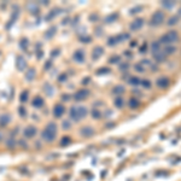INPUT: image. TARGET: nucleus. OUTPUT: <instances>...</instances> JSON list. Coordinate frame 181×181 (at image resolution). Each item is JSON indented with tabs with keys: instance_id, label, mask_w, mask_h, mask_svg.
Listing matches in <instances>:
<instances>
[{
	"instance_id": "obj_35",
	"label": "nucleus",
	"mask_w": 181,
	"mask_h": 181,
	"mask_svg": "<svg viewBox=\"0 0 181 181\" xmlns=\"http://www.w3.org/2000/svg\"><path fill=\"white\" fill-rule=\"evenodd\" d=\"M62 98H63V100H69V95H68V94H63L62 95Z\"/></svg>"
},
{
	"instance_id": "obj_24",
	"label": "nucleus",
	"mask_w": 181,
	"mask_h": 181,
	"mask_svg": "<svg viewBox=\"0 0 181 181\" xmlns=\"http://www.w3.org/2000/svg\"><path fill=\"white\" fill-rule=\"evenodd\" d=\"M56 30H57L56 27H51V28L48 29V31H47V33L45 34V38H52L53 34L56 33Z\"/></svg>"
},
{
	"instance_id": "obj_6",
	"label": "nucleus",
	"mask_w": 181,
	"mask_h": 181,
	"mask_svg": "<svg viewBox=\"0 0 181 181\" xmlns=\"http://www.w3.org/2000/svg\"><path fill=\"white\" fill-rule=\"evenodd\" d=\"M36 128H35L34 126H28L27 128L24 129V132H23V134H24V138H27V139H31V138H34L35 135H36Z\"/></svg>"
},
{
	"instance_id": "obj_20",
	"label": "nucleus",
	"mask_w": 181,
	"mask_h": 181,
	"mask_svg": "<svg viewBox=\"0 0 181 181\" xmlns=\"http://www.w3.org/2000/svg\"><path fill=\"white\" fill-rule=\"evenodd\" d=\"M114 104L116 105V108H120V109H121L122 106H123V104H124V101H123V98H121V97L115 98V100H114Z\"/></svg>"
},
{
	"instance_id": "obj_7",
	"label": "nucleus",
	"mask_w": 181,
	"mask_h": 181,
	"mask_svg": "<svg viewBox=\"0 0 181 181\" xmlns=\"http://www.w3.org/2000/svg\"><path fill=\"white\" fill-rule=\"evenodd\" d=\"M85 58H86V54H85V52L82 50H77V51H75L73 54V59L76 63H83Z\"/></svg>"
},
{
	"instance_id": "obj_23",
	"label": "nucleus",
	"mask_w": 181,
	"mask_h": 181,
	"mask_svg": "<svg viewBox=\"0 0 181 181\" xmlns=\"http://www.w3.org/2000/svg\"><path fill=\"white\" fill-rule=\"evenodd\" d=\"M28 90H23L21 93V95H19V100L22 101V103H24V101L28 100Z\"/></svg>"
},
{
	"instance_id": "obj_27",
	"label": "nucleus",
	"mask_w": 181,
	"mask_h": 181,
	"mask_svg": "<svg viewBox=\"0 0 181 181\" xmlns=\"http://www.w3.org/2000/svg\"><path fill=\"white\" fill-rule=\"evenodd\" d=\"M92 115H93V119H100V112L98 111L97 109L92 111Z\"/></svg>"
},
{
	"instance_id": "obj_11",
	"label": "nucleus",
	"mask_w": 181,
	"mask_h": 181,
	"mask_svg": "<svg viewBox=\"0 0 181 181\" xmlns=\"http://www.w3.org/2000/svg\"><path fill=\"white\" fill-rule=\"evenodd\" d=\"M144 25V19H141V18H138V19H135V21H133V23L130 24V30H139L141 27Z\"/></svg>"
},
{
	"instance_id": "obj_14",
	"label": "nucleus",
	"mask_w": 181,
	"mask_h": 181,
	"mask_svg": "<svg viewBox=\"0 0 181 181\" xmlns=\"http://www.w3.org/2000/svg\"><path fill=\"white\" fill-rule=\"evenodd\" d=\"M35 75H36V71H35L34 68H30V69L27 70L25 73V80L27 81H33L35 79Z\"/></svg>"
},
{
	"instance_id": "obj_16",
	"label": "nucleus",
	"mask_w": 181,
	"mask_h": 181,
	"mask_svg": "<svg viewBox=\"0 0 181 181\" xmlns=\"http://www.w3.org/2000/svg\"><path fill=\"white\" fill-rule=\"evenodd\" d=\"M31 104H33V106H34V108L40 109V108H42V105H44V99H42L41 97H35Z\"/></svg>"
},
{
	"instance_id": "obj_5",
	"label": "nucleus",
	"mask_w": 181,
	"mask_h": 181,
	"mask_svg": "<svg viewBox=\"0 0 181 181\" xmlns=\"http://www.w3.org/2000/svg\"><path fill=\"white\" fill-rule=\"evenodd\" d=\"M16 66H17L18 71H24L27 68V60L23 58V56H17L16 57Z\"/></svg>"
},
{
	"instance_id": "obj_36",
	"label": "nucleus",
	"mask_w": 181,
	"mask_h": 181,
	"mask_svg": "<svg viewBox=\"0 0 181 181\" xmlns=\"http://www.w3.org/2000/svg\"><path fill=\"white\" fill-rule=\"evenodd\" d=\"M64 80H66V76H65V75H60V76H59V81H60V82H63Z\"/></svg>"
},
{
	"instance_id": "obj_18",
	"label": "nucleus",
	"mask_w": 181,
	"mask_h": 181,
	"mask_svg": "<svg viewBox=\"0 0 181 181\" xmlns=\"http://www.w3.org/2000/svg\"><path fill=\"white\" fill-rule=\"evenodd\" d=\"M28 44H29V41H28V39H27V38H22L21 40H19V47H21L23 51H25V50H27V47H28Z\"/></svg>"
},
{
	"instance_id": "obj_32",
	"label": "nucleus",
	"mask_w": 181,
	"mask_h": 181,
	"mask_svg": "<svg viewBox=\"0 0 181 181\" xmlns=\"http://www.w3.org/2000/svg\"><path fill=\"white\" fill-rule=\"evenodd\" d=\"M140 81L138 80V77H133V80L130 81V83H134V85H136V83H139Z\"/></svg>"
},
{
	"instance_id": "obj_21",
	"label": "nucleus",
	"mask_w": 181,
	"mask_h": 181,
	"mask_svg": "<svg viewBox=\"0 0 181 181\" xmlns=\"http://www.w3.org/2000/svg\"><path fill=\"white\" fill-rule=\"evenodd\" d=\"M139 104H140L139 100L135 99V98H132V99L129 100V106H130L132 109H136L138 106H139Z\"/></svg>"
},
{
	"instance_id": "obj_1",
	"label": "nucleus",
	"mask_w": 181,
	"mask_h": 181,
	"mask_svg": "<svg viewBox=\"0 0 181 181\" xmlns=\"http://www.w3.org/2000/svg\"><path fill=\"white\" fill-rule=\"evenodd\" d=\"M57 136V124L53 122H50L46 126V128L42 130L41 138L42 140H45L46 143H52L54 141Z\"/></svg>"
},
{
	"instance_id": "obj_29",
	"label": "nucleus",
	"mask_w": 181,
	"mask_h": 181,
	"mask_svg": "<svg viewBox=\"0 0 181 181\" xmlns=\"http://www.w3.org/2000/svg\"><path fill=\"white\" fill-rule=\"evenodd\" d=\"M63 128H64V129H69L70 128L69 121H64V122H63Z\"/></svg>"
},
{
	"instance_id": "obj_9",
	"label": "nucleus",
	"mask_w": 181,
	"mask_h": 181,
	"mask_svg": "<svg viewBox=\"0 0 181 181\" xmlns=\"http://www.w3.org/2000/svg\"><path fill=\"white\" fill-rule=\"evenodd\" d=\"M88 95V90L87 89H80V90H77L76 93L74 94V99L76 101H81V100H83V99H86V97Z\"/></svg>"
},
{
	"instance_id": "obj_15",
	"label": "nucleus",
	"mask_w": 181,
	"mask_h": 181,
	"mask_svg": "<svg viewBox=\"0 0 181 181\" xmlns=\"http://www.w3.org/2000/svg\"><path fill=\"white\" fill-rule=\"evenodd\" d=\"M103 53H104V50L101 48L100 46H97V47L93 50V53H92V58H93V59H98V58H99V57H100Z\"/></svg>"
},
{
	"instance_id": "obj_30",
	"label": "nucleus",
	"mask_w": 181,
	"mask_h": 181,
	"mask_svg": "<svg viewBox=\"0 0 181 181\" xmlns=\"http://www.w3.org/2000/svg\"><path fill=\"white\" fill-rule=\"evenodd\" d=\"M114 92H115V93H121V92H124V88H122L121 86H117V87H116V89L114 90Z\"/></svg>"
},
{
	"instance_id": "obj_38",
	"label": "nucleus",
	"mask_w": 181,
	"mask_h": 181,
	"mask_svg": "<svg viewBox=\"0 0 181 181\" xmlns=\"http://www.w3.org/2000/svg\"><path fill=\"white\" fill-rule=\"evenodd\" d=\"M0 140H1V134H0Z\"/></svg>"
},
{
	"instance_id": "obj_8",
	"label": "nucleus",
	"mask_w": 181,
	"mask_h": 181,
	"mask_svg": "<svg viewBox=\"0 0 181 181\" xmlns=\"http://www.w3.org/2000/svg\"><path fill=\"white\" fill-rule=\"evenodd\" d=\"M64 112H65V108H64L62 104H57L56 106L53 108V116H54L56 119H60Z\"/></svg>"
},
{
	"instance_id": "obj_26",
	"label": "nucleus",
	"mask_w": 181,
	"mask_h": 181,
	"mask_svg": "<svg viewBox=\"0 0 181 181\" xmlns=\"http://www.w3.org/2000/svg\"><path fill=\"white\" fill-rule=\"evenodd\" d=\"M70 141H71V140H70L69 136H65V138H63V139H62V143H60V145H62V146H64V145H68Z\"/></svg>"
},
{
	"instance_id": "obj_22",
	"label": "nucleus",
	"mask_w": 181,
	"mask_h": 181,
	"mask_svg": "<svg viewBox=\"0 0 181 181\" xmlns=\"http://www.w3.org/2000/svg\"><path fill=\"white\" fill-rule=\"evenodd\" d=\"M44 90H45V93L47 94V95H51V94L53 93V88H52V86H51L50 83L44 85Z\"/></svg>"
},
{
	"instance_id": "obj_13",
	"label": "nucleus",
	"mask_w": 181,
	"mask_h": 181,
	"mask_svg": "<svg viewBox=\"0 0 181 181\" xmlns=\"http://www.w3.org/2000/svg\"><path fill=\"white\" fill-rule=\"evenodd\" d=\"M11 121V117L9 114H4L0 116V127H5L9 124V122Z\"/></svg>"
},
{
	"instance_id": "obj_19",
	"label": "nucleus",
	"mask_w": 181,
	"mask_h": 181,
	"mask_svg": "<svg viewBox=\"0 0 181 181\" xmlns=\"http://www.w3.org/2000/svg\"><path fill=\"white\" fill-rule=\"evenodd\" d=\"M6 145H7V147H9V149H13V147L17 145V141L15 140L13 136H10V139L6 141Z\"/></svg>"
},
{
	"instance_id": "obj_34",
	"label": "nucleus",
	"mask_w": 181,
	"mask_h": 181,
	"mask_svg": "<svg viewBox=\"0 0 181 181\" xmlns=\"http://www.w3.org/2000/svg\"><path fill=\"white\" fill-rule=\"evenodd\" d=\"M141 85H145L147 88L150 87V82H149V81H141Z\"/></svg>"
},
{
	"instance_id": "obj_31",
	"label": "nucleus",
	"mask_w": 181,
	"mask_h": 181,
	"mask_svg": "<svg viewBox=\"0 0 181 181\" xmlns=\"http://www.w3.org/2000/svg\"><path fill=\"white\" fill-rule=\"evenodd\" d=\"M163 6H165V7H173V6H174V3H167V1H164Z\"/></svg>"
},
{
	"instance_id": "obj_17",
	"label": "nucleus",
	"mask_w": 181,
	"mask_h": 181,
	"mask_svg": "<svg viewBox=\"0 0 181 181\" xmlns=\"http://www.w3.org/2000/svg\"><path fill=\"white\" fill-rule=\"evenodd\" d=\"M27 7H28V10L30 11V13H38L39 12V7L36 6L35 3H29L28 5H27Z\"/></svg>"
},
{
	"instance_id": "obj_33",
	"label": "nucleus",
	"mask_w": 181,
	"mask_h": 181,
	"mask_svg": "<svg viewBox=\"0 0 181 181\" xmlns=\"http://www.w3.org/2000/svg\"><path fill=\"white\" fill-rule=\"evenodd\" d=\"M135 69H136V71H144V68H141L139 64H138V65H135Z\"/></svg>"
},
{
	"instance_id": "obj_12",
	"label": "nucleus",
	"mask_w": 181,
	"mask_h": 181,
	"mask_svg": "<svg viewBox=\"0 0 181 181\" xmlns=\"http://www.w3.org/2000/svg\"><path fill=\"white\" fill-rule=\"evenodd\" d=\"M168 85H169V79L168 77H159L157 80V86L159 88H165L168 87Z\"/></svg>"
},
{
	"instance_id": "obj_4",
	"label": "nucleus",
	"mask_w": 181,
	"mask_h": 181,
	"mask_svg": "<svg viewBox=\"0 0 181 181\" xmlns=\"http://www.w3.org/2000/svg\"><path fill=\"white\" fill-rule=\"evenodd\" d=\"M163 19H164V13L163 12H162V11H156V12L153 13L152 18H151V24L158 25L163 22Z\"/></svg>"
},
{
	"instance_id": "obj_37",
	"label": "nucleus",
	"mask_w": 181,
	"mask_h": 181,
	"mask_svg": "<svg viewBox=\"0 0 181 181\" xmlns=\"http://www.w3.org/2000/svg\"><path fill=\"white\" fill-rule=\"evenodd\" d=\"M50 65H51V60H50V62L47 63V64H45V70H48L47 68H50Z\"/></svg>"
},
{
	"instance_id": "obj_28",
	"label": "nucleus",
	"mask_w": 181,
	"mask_h": 181,
	"mask_svg": "<svg viewBox=\"0 0 181 181\" xmlns=\"http://www.w3.org/2000/svg\"><path fill=\"white\" fill-rule=\"evenodd\" d=\"M175 52V47H167V48L164 50V53H167V54H169V53H174Z\"/></svg>"
},
{
	"instance_id": "obj_10",
	"label": "nucleus",
	"mask_w": 181,
	"mask_h": 181,
	"mask_svg": "<svg viewBox=\"0 0 181 181\" xmlns=\"http://www.w3.org/2000/svg\"><path fill=\"white\" fill-rule=\"evenodd\" d=\"M80 134L83 136V138H90V136L94 134V130L90 126H86V127H83V128L80 130Z\"/></svg>"
},
{
	"instance_id": "obj_2",
	"label": "nucleus",
	"mask_w": 181,
	"mask_h": 181,
	"mask_svg": "<svg viewBox=\"0 0 181 181\" xmlns=\"http://www.w3.org/2000/svg\"><path fill=\"white\" fill-rule=\"evenodd\" d=\"M88 111L85 106H73L70 109V119L75 122H80L87 116Z\"/></svg>"
},
{
	"instance_id": "obj_25",
	"label": "nucleus",
	"mask_w": 181,
	"mask_h": 181,
	"mask_svg": "<svg viewBox=\"0 0 181 181\" xmlns=\"http://www.w3.org/2000/svg\"><path fill=\"white\" fill-rule=\"evenodd\" d=\"M18 112H19V115H21L22 117H25V116H27V110H25L24 106H19V110H18Z\"/></svg>"
},
{
	"instance_id": "obj_3",
	"label": "nucleus",
	"mask_w": 181,
	"mask_h": 181,
	"mask_svg": "<svg viewBox=\"0 0 181 181\" xmlns=\"http://www.w3.org/2000/svg\"><path fill=\"white\" fill-rule=\"evenodd\" d=\"M179 39V35L176 31L171 30L169 31V33H167V34H164L162 38H161V42H163V44H171V42H175L178 41Z\"/></svg>"
}]
</instances>
